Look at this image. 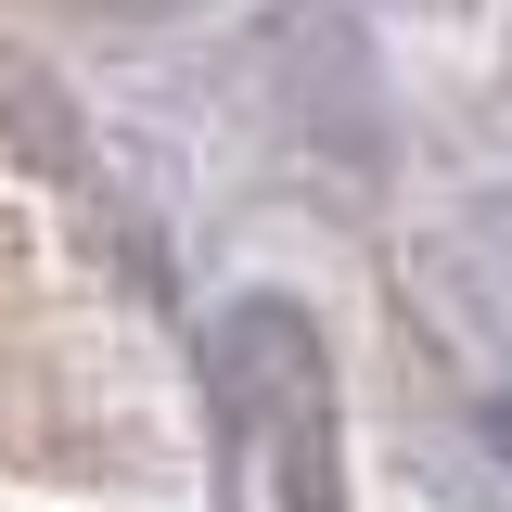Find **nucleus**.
Listing matches in <instances>:
<instances>
[{"label":"nucleus","mask_w":512,"mask_h":512,"mask_svg":"<svg viewBox=\"0 0 512 512\" xmlns=\"http://www.w3.org/2000/svg\"><path fill=\"white\" fill-rule=\"evenodd\" d=\"M167 372L52 192L0 180V512H180Z\"/></svg>","instance_id":"f257e3e1"}]
</instances>
